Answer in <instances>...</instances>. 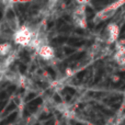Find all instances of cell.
Instances as JSON below:
<instances>
[{
  "instance_id": "cell-5",
  "label": "cell",
  "mask_w": 125,
  "mask_h": 125,
  "mask_svg": "<svg viewBox=\"0 0 125 125\" xmlns=\"http://www.w3.org/2000/svg\"><path fill=\"white\" fill-rule=\"evenodd\" d=\"M36 53L44 61H53L55 58V51L53 48V46L50 45V43L44 44V45L40 46L39 48L36 50Z\"/></svg>"
},
{
  "instance_id": "cell-6",
  "label": "cell",
  "mask_w": 125,
  "mask_h": 125,
  "mask_svg": "<svg viewBox=\"0 0 125 125\" xmlns=\"http://www.w3.org/2000/svg\"><path fill=\"white\" fill-rule=\"evenodd\" d=\"M13 42L10 41H2L0 42V58H10L13 57L14 54V47H13Z\"/></svg>"
},
{
  "instance_id": "cell-4",
  "label": "cell",
  "mask_w": 125,
  "mask_h": 125,
  "mask_svg": "<svg viewBox=\"0 0 125 125\" xmlns=\"http://www.w3.org/2000/svg\"><path fill=\"white\" fill-rule=\"evenodd\" d=\"M123 3H124V2H114V3H112V4H110V6L105 7L104 9H102L101 11H99V12L95 14L93 21H94L95 23H98V22L105 21V20H108V19H111V18H112L113 15L116 13L117 9H119Z\"/></svg>"
},
{
  "instance_id": "cell-2",
  "label": "cell",
  "mask_w": 125,
  "mask_h": 125,
  "mask_svg": "<svg viewBox=\"0 0 125 125\" xmlns=\"http://www.w3.org/2000/svg\"><path fill=\"white\" fill-rule=\"evenodd\" d=\"M120 34V26L116 23L112 22V23H109L103 30L101 31L99 35V39L101 41V43L104 44H112L114 43L117 40Z\"/></svg>"
},
{
  "instance_id": "cell-1",
  "label": "cell",
  "mask_w": 125,
  "mask_h": 125,
  "mask_svg": "<svg viewBox=\"0 0 125 125\" xmlns=\"http://www.w3.org/2000/svg\"><path fill=\"white\" fill-rule=\"evenodd\" d=\"M43 31L40 25H20L13 34L12 42L22 47L33 48L39 35Z\"/></svg>"
},
{
  "instance_id": "cell-3",
  "label": "cell",
  "mask_w": 125,
  "mask_h": 125,
  "mask_svg": "<svg viewBox=\"0 0 125 125\" xmlns=\"http://www.w3.org/2000/svg\"><path fill=\"white\" fill-rule=\"evenodd\" d=\"M71 20L76 28L79 29H86L88 26L87 22V13L86 9L82 6H77L71 12Z\"/></svg>"
}]
</instances>
